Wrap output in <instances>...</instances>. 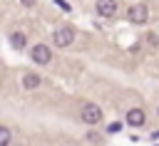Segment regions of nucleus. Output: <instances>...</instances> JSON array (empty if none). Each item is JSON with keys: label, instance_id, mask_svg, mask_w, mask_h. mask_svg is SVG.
<instances>
[{"label": "nucleus", "instance_id": "obj_10", "mask_svg": "<svg viewBox=\"0 0 159 146\" xmlns=\"http://www.w3.org/2000/svg\"><path fill=\"white\" fill-rule=\"evenodd\" d=\"M119 129H122V124H119V121H112V124L107 126V131H109V134H117Z\"/></svg>", "mask_w": 159, "mask_h": 146}, {"label": "nucleus", "instance_id": "obj_3", "mask_svg": "<svg viewBox=\"0 0 159 146\" xmlns=\"http://www.w3.org/2000/svg\"><path fill=\"white\" fill-rule=\"evenodd\" d=\"M52 42H55L57 47H70V45L75 42V30H72V27H57V30L52 32Z\"/></svg>", "mask_w": 159, "mask_h": 146}, {"label": "nucleus", "instance_id": "obj_6", "mask_svg": "<svg viewBox=\"0 0 159 146\" xmlns=\"http://www.w3.org/2000/svg\"><path fill=\"white\" fill-rule=\"evenodd\" d=\"M144 121H147V114L142 109H129L127 111V124L129 126H142Z\"/></svg>", "mask_w": 159, "mask_h": 146}, {"label": "nucleus", "instance_id": "obj_1", "mask_svg": "<svg viewBox=\"0 0 159 146\" xmlns=\"http://www.w3.org/2000/svg\"><path fill=\"white\" fill-rule=\"evenodd\" d=\"M127 20H129V22H134V25H144V22L149 20V7H147L144 2L132 5V7L127 10Z\"/></svg>", "mask_w": 159, "mask_h": 146}, {"label": "nucleus", "instance_id": "obj_9", "mask_svg": "<svg viewBox=\"0 0 159 146\" xmlns=\"http://www.w3.org/2000/svg\"><path fill=\"white\" fill-rule=\"evenodd\" d=\"M12 141V131L7 126H0V146H7Z\"/></svg>", "mask_w": 159, "mask_h": 146}, {"label": "nucleus", "instance_id": "obj_5", "mask_svg": "<svg viewBox=\"0 0 159 146\" xmlns=\"http://www.w3.org/2000/svg\"><path fill=\"white\" fill-rule=\"evenodd\" d=\"M97 12L102 15V17H114V12H117V0H97Z\"/></svg>", "mask_w": 159, "mask_h": 146}, {"label": "nucleus", "instance_id": "obj_8", "mask_svg": "<svg viewBox=\"0 0 159 146\" xmlns=\"http://www.w3.org/2000/svg\"><path fill=\"white\" fill-rule=\"evenodd\" d=\"M10 45H12L15 49H22V47L27 45V37H25V32H12V35H10Z\"/></svg>", "mask_w": 159, "mask_h": 146}, {"label": "nucleus", "instance_id": "obj_2", "mask_svg": "<svg viewBox=\"0 0 159 146\" xmlns=\"http://www.w3.org/2000/svg\"><path fill=\"white\" fill-rule=\"evenodd\" d=\"M80 119H82L84 124L94 126V124H99V121H102V109H99L97 104H84V106L80 109Z\"/></svg>", "mask_w": 159, "mask_h": 146}, {"label": "nucleus", "instance_id": "obj_7", "mask_svg": "<svg viewBox=\"0 0 159 146\" xmlns=\"http://www.w3.org/2000/svg\"><path fill=\"white\" fill-rule=\"evenodd\" d=\"M22 87H25L27 92L37 89V87H40V74H35V72H27V74L22 77Z\"/></svg>", "mask_w": 159, "mask_h": 146}, {"label": "nucleus", "instance_id": "obj_4", "mask_svg": "<svg viewBox=\"0 0 159 146\" xmlns=\"http://www.w3.org/2000/svg\"><path fill=\"white\" fill-rule=\"evenodd\" d=\"M30 57H32V62H37V64H47V62L52 59V52H50L47 45H35L32 52H30Z\"/></svg>", "mask_w": 159, "mask_h": 146}]
</instances>
